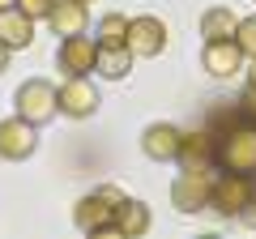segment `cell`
<instances>
[{
    "instance_id": "cell-10",
    "label": "cell",
    "mask_w": 256,
    "mask_h": 239,
    "mask_svg": "<svg viewBox=\"0 0 256 239\" xmlns=\"http://www.w3.org/2000/svg\"><path fill=\"white\" fill-rule=\"evenodd\" d=\"M244 47L235 43V38H214V43H205L201 52V64L210 77H218V82H230L235 73H244Z\"/></svg>"
},
{
    "instance_id": "cell-16",
    "label": "cell",
    "mask_w": 256,
    "mask_h": 239,
    "mask_svg": "<svg viewBox=\"0 0 256 239\" xmlns=\"http://www.w3.org/2000/svg\"><path fill=\"white\" fill-rule=\"evenodd\" d=\"M235 30H239V13L226 9V4H214V9L201 13V34H205V43H214V38H235Z\"/></svg>"
},
{
    "instance_id": "cell-18",
    "label": "cell",
    "mask_w": 256,
    "mask_h": 239,
    "mask_svg": "<svg viewBox=\"0 0 256 239\" xmlns=\"http://www.w3.org/2000/svg\"><path fill=\"white\" fill-rule=\"evenodd\" d=\"M94 43L98 47H128V18L124 13H102L94 26Z\"/></svg>"
},
{
    "instance_id": "cell-24",
    "label": "cell",
    "mask_w": 256,
    "mask_h": 239,
    "mask_svg": "<svg viewBox=\"0 0 256 239\" xmlns=\"http://www.w3.org/2000/svg\"><path fill=\"white\" fill-rule=\"evenodd\" d=\"M13 4H18V0H0V9H13Z\"/></svg>"
},
{
    "instance_id": "cell-1",
    "label": "cell",
    "mask_w": 256,
    "mask_h": 239,
    "mask_svg": "<svg viewBox=\"0 0 256 239\" xmlns=\"http://www.w3.org/2000/svg\"><path fill=\"white\" fill-rule=\"evenodd\" d=\"M120 201H124V192H120L116 184H102V188H94V192H86L82 201L73 205V222H77V230L82 235H116V210H120Z\"/></svg>"
},
{
    "instance_id": "cell-13",
    "label": "cell",
    "mask_w": 256,
    "mask_h": 239,
    "mask_svg": "<svg viewBox=\"0 0 256 239\" xmlns=\"http://www.w3.org/2000/svg\"><path fill=\"white\" fill-rule=\"evenodd\" d=\"M175 162H180L184 171L214 166V162H218V141H214L210 132H184V141H180V158H175Z\"/></svg>"
},
{
    "instance_id": "cell-5",
    "label": "cell",
    "mask_w": 256,
    "mask_h": 239,
    "mask_svg": "<svg viewBox=\"0 0 256 239\" xmlns=\"http://www.w3.org/2000/svg\"><path fill=\"white\" fill-rule=\"evenodd\" d=\"M218 166L222 171H239V175L256 171V124L222 132L218 137Z\"/></svg>"
},
{
    "instance_id": "cell-7",
    "label": "cell",
    "mask_w": 256,
    "mask_h": 239,
    "mask_svg": "<svg viewBox=\"0 0 256 239\" xmlns=\"http://www.w3.org/2000/svg\"><path fill=\"white\" fill-rule=\"evenodd\" d=\"M166 47V22L154 13H141V18H128V52L137 60H154Z\"/></svg>"
},
{
    "instance_id": "cell-22",
    "label": "cell",
    "mask_w": 256,
    "mask_h": 239,
    "mask_svg": "<svg viewBox=\"0 0 256 239\" xmlns=\"http://www.w3.org/2000/svg\"><path fill=\"white\" fill-rule=\"evenodd\" d=\"M244 73H248V86H256V56H252V60L244 64Z\"/></svg>"
},
{
    "instance_id": "cell-20",
    "label": "cell",
    "mask_w": 256,
    "mask_h": 239,
    "mask_svg": "<svg viewBox=\"0 0 256 239\" xmlns=\"http://www.w3.org/2000/svg\"><path fill=\"white\" fill-rule=\"evenodd\" d=\"M52 4H56V0H18V9L26 13V18H34V22H47Z\"/></svg>"
},
{
    "instance_id": "cell-15",
    "label": "cell",
    "mask_w": 256,
    "mask_h": 239,
    "mask_svg": "<svg viewBox=\"0 0 256 239\" xmlns=\"http://www.w3.org/2000/svg\"><path fill=\"white\" fill-rule=\"evenodd\" d=\"M150 226H154L150 205H146V201H132V196H124V201H120V210H116V235L137 239V235H146Z\"/></svg>"
},
{
    "instance_id": "cell-19",
    "label": "cell",
    "mask_w": 256,
    "mask_h": 239,
    "mask_svg": "<svg viewBox=\"0 0 256 239\" xmlns=\"http://www.w3.org/2000/svg\"><path fill=\"white\" fill-rule=\"evenodd\" d=\"M235 43L244 47V56H248V60H252V56H256V13H252V18H239Z\"/></svg>"
},
{
    "instance_id": "cell-11",
    "label": "cell",
    "mask_w": 256,
    "mask_h": 239,
    "mask_svg": "<svg viewBox=\"0 0 256 239\" xmlns=\"http://www.w3.org/2000/svg\"><path fill=\"white\" fill-rule=\"evenodd\" d=\"M180 141H184L180 124L154 120V124H146V132H141V154L154 158V162H175V158H180Z\"/></svg>"
},
{
    "instance_id": "cell-12",
    "label": "cell",
    "mask_w": 256,
    "mask_h": 239,
    "mask_svg": "<svg viewBox=\"0 0 256 239\" xmlns=\"http://www.w3.org/2000/svg\"><path fill=\"white\" fill-rule=\"evenodd\" d=\"M47 26L60 38L86 34V26H90V4H86V0H56L52 13H47Z\"/></svg>"
},
{
    "instance_id": "cell-4",
    "label": "cell",
    "mask_w": 256,
    "mask_h": 239,
    "mask_svg": "<svg viewBox=\"0 0 256 239\" xmlns=\"http://www.w3.org/2000/svg\"><path fill=\"white\" fill-rule=\"evenodd\" d=\"M256 201V188H252V175H239V171H222L214 180V196H210V210H218L222 218H244L248 205Z\"/></svg>"
},
{
    "instance_id": "cell-23",
    "label": "cell",
    "mask_w": 256,
    "mask_h": 239,
    "mask_svg": "<svg viewBox=\"0 0 256 239\" xmlns=\"http://www.w3.org/2000/svg\"><path fill=\"white\" fill-rule=\"evenodd\" d=\"M4 68H9V47L0 43V73H4Z\"/></svg>"
},
{
    "instance_id": "cell-8",
    "label": "cell",
    "mask_w": 256,
    "mask_h": 239,
    "mask_svg": "<svg viewBox=\"0 0 256 239\" xmlns=\"http://www.w3.org/2000/svg\"><path fill=\"white\" fill-rule=\"evenodd\" d=\"M34 150H38V128L30 120H22V116L0 120V158L4 162H26Z\"/></svg>"
},
{
    "instance_id": "cell-3",
    "label": "cell",
    "mask_w": 256,
    "mask_h": 239,
    "mask_svg": "<svg viewBox=\"0 0 256 239\" xmlns=\"http://www.w3.org/2000/svg\"><path fill=\"white\" fill-rule=\"evenodd\" d=\"M214 166H196V171H180L171 180V205L180 214H201L210 210V196H214Z\"/></svg>"
},
{
    "instance_id": "cell-6",
    "label": "cell",
    "mask_w": 256,
    "mask_h": 239,
    "mask_svg": "<svg viewBox=\"0 0 256 239\" xmlns=\"http://www.w3.org/2000/svg\"><path fill=\"white\" fill-rule=\"evenodd\" d=\"M56 102H60V116H68V120H90V116H98L102 94L94 90L90 77H68V82L56 90Z\"/></svg>"
},
{
    "instance_id": "cell-2",
    "label": "cell",
    "mask_w": 256,
    "mask_h": 239,
    "mask_svg": "<svg viewBox=\"0 0 256 239\" xmlns=\"http://www.w3.org/2000/svg\"><path fill=\"white\" fill-rule=\"evenodd\" d=\"M13 111H18L22 120H30L34 128L52 124V120L60 116V102H56V86L47 82V77H30V82H22V86H18V94H13Z\"/></svg>"
},
{
    "instance_id": "cell-9",
    "label": "cell",
    "mask_w": 256,
    "mask_h": 239,
    "mask_svg": "<svg viewBox=\"0 0 256 239\" xmlns=\"http://www.w3.org/2000/svg\"><path fill=\"white\" fill-rule=\"evenodd\" d=\"M56 64L64 68V77H90L98 64V43L90 34H68L56 47Z\"/></svg>"
},
{
    "instance_id": "cell-21",
    "label": "cell",
    "mask_w": 256,
    "mask_h": 239,
    "mask_svg": "<svg viewBox=\"0 0 256 239\" xmlns=\"http://www.w3.org/2000/svg\"><path fill=\"white\" fill-rule=\"evenodd\" d=\"M239 116H244L248 124H256V86H248V90L239 94Z\"/></svg>"
},
{
    "instance_id": "cell-17",
    "label": "cell",
    "mask_w": 256,
    "mask_h": 239,
    "mask_svg": "<svg viewBox=\"0 0 256 239\" xmlns=\"http://www.w3.org/2000/svg\"><path fill=\"white\" fill-rule=\"evenodd\" d=\"M132 60H137V56L128 52V47H98V64H94V73L107 77V82H124V77L132 73Z\"/></svg>"
},
{
    "instance_id": "cell-14",
    "label": "cell",
    "mask_w": 256,
    "mask_h": 239,
    "mask_svg": "<svg viewBox=\"0 0 256 239\" xmlns=\"http://www.w3.org/2000/svg\"><path fill=\"white\" fill-rule=\"evenodd\" d=\"M0 43L9 47V52H22V47L34 43V18L13 4V9H0Z\"/></svg>"
}]
</instances>
